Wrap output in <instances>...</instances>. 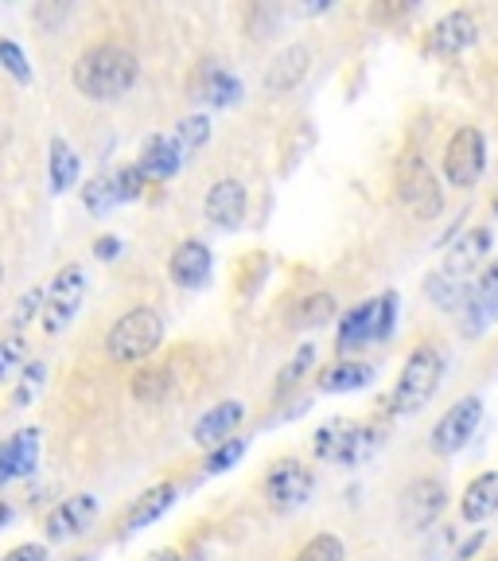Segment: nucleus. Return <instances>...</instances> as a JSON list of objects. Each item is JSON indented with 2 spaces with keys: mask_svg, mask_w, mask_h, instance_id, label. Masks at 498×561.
I'll return each mask as SVG.
<instances>
[{
  "mask_svg": "<svg viewBox=\"0 0 498 561\" xmlns=\"http://www.w3.org/2000/svg\"><path fill=\"white\" fill-rule=\"evenodd\" d=\"M140 75V62L129 47H117V44H97L90 51L79 55L74 62V87L79 94H86L90 102H114V98L129 94L132 82Z\"/></svg>",
  "mask_w": 498,
  "mask_h": 561,
  "instance_id": "obj_1",
  "label": "nucleus"
},
{
  "mask_svg": "<svg viewBox=\"0 0 498 561\" xmlns=\"http://www.w3.org/2000/svg\"><path fill=\"white\" fill-rule=\"evenodd\" d=\"M378 448H382V433L362 425V421H347V417L324 421L312 437L315 460H324V465H335V468H362L367 460H374Z\"/></svg>",
  "mask_w": 498,
  "mask_h": 561,
  "instance_id": "obj_2",
  "label": "nucleus"
},
{
  "mask_svg": "<svg viewBox=\"0 0 498 561\" xmlns=\"http://www.w3.org/2000/svg\"><path fill=\"white\" fill-rule=\"evenodd\" d=\"M440 375H444V355H440L437 347H429V343L413 347V355L405 359L402 378H397V386H394L390 410H394L397 417H413V413H420L432 398H437Z\"/></svg>",
  "mask_w": 498,
  "mask_h": 561,
  "instance_id": "obj_3",
  "label": "nucleus"
},
{
  "mask_svg": "<svg viewBox=\"0 0 498 561\" xmlns=\"http://www.w3.org/2000/svg\"><path fill=\"white\" fill-rule=\"evenodd\" d=\"M160 340H164V316H160L157 308L140 305V308H132V312H125L121 320L109 328L105 351H109L114 363H140L160 347Z\"/></svg>",
  "mask_w": 498,
  "mask_h": 561,
  "instance_id": "obj_4",
  "label": "nucleus"
},
{
  "mask_svg": "<svg viewBox=\"0 0 498 561\" xmlns=\"http://www.w3.org/2000/svg\"><path fill=\"white\" fill-rule=\"evenodd\" d=\"M397 199L417 215V219H437L444 210V195H440V184L432 168L420 157H405L402 172H397Z\"/></svg>",
  "mask_w": 498,
  "mask_h": 561,
  "instance_id": "obj_5",
  "label": "nucleus"
},
{
  "mask_svg": "<svg viewBox=\"0 0 498 561\" xmlns=\"http://www.w3.org/2000/svg\"><path fill=\"white\" fill-rule=\"evenodd\" d=\"M86 297V273L82 265H62L55 273L51 289H47V312H44V332L47 335H59L74 324V316H79V305Z\"/></svg>",
  "mask_w": 498,
  "mask_h": 561,
  "instance_id": "obj_6",
  "label": "nucleus"
},
{
  "mask_svg": "<svg viewBox=\"0 0 498 561\" xmlns=\"http://www.w3.org/2000/svg\"><path fill=\"white\" fill-rule=\"evenodd\" d=\"M483 168H487V145H483V133L464 125L455 129L452 140L444 149V175L452 187H475L479 184Z\"/></svg>",
  "mask_w": 498,
  "mask_h": 561,
  "instance_id": "obj_7",
  "label": "nucleus"
},
{
  "mask_svg": "<svg viewBox=\"0 0 498 561\" xmlns=\"http://www.w3.org/2000/svg\"><path fill=\"white\" fill-rule=\"evenodd\" d=\"M262 491L273 511H297L312 500L315 476H312V468L300 465V460H277V465L269 468V476H265Z\"/></svg>",
  "mask_w": 498,
  "mask_h": 561,
  "instance_id": "obj_8",
  "label": "nucleus"
},
{
  "mask_svg": "<svg viewBox=\"0 0 498 561\" xmlns=\"http://www.w3.org/2000/svg\"><path fill=\"white\" fill-rule=\"evenodd\" d=\"M483 421V402L479 398H460V402L452 405V410L444 413V417L437 421V430H432V453L440 456H455L460 448L467 445V440L475 437V430H479Z\"/></svg>",
  "mask_w": 498,
  "mask_h": 561,
  "instance_id": "obj_9",
  "label": "nucleus"
},
{
  "mask_svg": "<svg viewBox=\"0 0 498 561\" xmlns=\"http://www.w3.org/2000/svg\"><path fill=\"white\" fill-rule=\"evenodd\" d=\"M97 511H102V503H97V495H90V491H79V495L62 500L59 507L44 518L47 542H70V538H82L90 526H94Z\"/></svg>",
  "mask_w": 498,
  "mask_h": 561,
  "instance_id": "obj_10",
  "label": "nucleus"
},
{
  "mask_svg": "<svg viewBox=\"0 0 498 561\" xmlns=\"http://www.w3.org/2000/svg\"><path fill=\"white\" fill-rule=\"evenodd\" d=\"M490 324H498V262H490L479 273V280L467 293L464 305V332L467 335H483Z\"/></svg>",
  "mask_w": 498,
  "mask_h": 561,
  "instance_id": "obj_11",
  "label": "nucleus"
},
{
  "mask_svg": "<svg viewBox=\"0 0 498 561\" xmlns=\"http://www.w3.org/2000/svg\"><path fill=\"white\" fill-rule=\"evenodd\" d=\"M479 39V24H475L472 12L455 9L448 16H440L429 32V51L432 55H460Z\"/></svg>",
  "mask_w": 498,
  "mask_h": 561,
  "instance_id": "obj_12",
  "label": "nucleus"
},
{
  "mask_svg": "<svg viewBox=\"0 0 498 561\" xmlns=\"http://www.w3.org/2000/svg\"><path fill=\"white\" fill-rule=\"evenodd\" d=\"M312 70V47L308 44H292L269 62L265 70V94H289L304 82V75Z\"/></svg>",
  "mask_w": 498,
  "mask_h": 561,
  "instance_id": "obj_13",
  "label": "nucleus"
},
{
  "mask_svg": "<svg viewBox=\"0 0 498 561\" xmlns=\"http://www.w3.org/2000/svg\"><path fill=\"white\" fill-rule=\"evenodd\" d=\"M490 254V230L487 227H475L467 230L464 238H455V245L444 254V265H440V273H448L452 280H464L472 277L475 270H479V262Z\"/></svg>",
  "mask_w": 498,
  "mask_h": 561,
  "instance_id": "obj_14",
  "label": "nucleus"
},
{
  "mask_svg": "<svg viewBox=\"0 0 498 561\" xmlns=\"http://www.w3.org/2000/svg\"><path fill=\"white\" fill-rule=\"evenodd\" d=\"M210 265H215V257H210L207 242L192 238V242L175 245L172 262H167V273H172V280L179 285V289H199V285H207Z\"/></svg>",
  "mask_w": 498,
  "mask_h": 561,
  "instance_id": "obj_15",
  "label": "nucleus"
},
{
  "mask_svg": "<svg viewBox=\"0 0 498 561\" xmlns=\"http://www.w3.org/2000/svg\"><path fill=\"white\" fill-rule=\"evenodd\" d=\"M444 503H448L444 483H440V480H417V483H409V488H405L402 515H405V523H409V526L425 530V526H429L432 518L444 511Z\"/></svg>",
  "mask_w": 498,
  "mask_h": 561,
  "instance_id": "obj_16",
  "label": "nucleus"
},
{
  "mask_svg": "<svg viewBox=\"0 0 498 561\" xmlns=\"http://www.w3.org/2000/svg\"><path fill=\"white\" fill-rule=\"evenodd\" d=\"M202 210H207V219L219 230H234L238 222L245 219V187L238 184V180H219V184L207 192Z\"/></svg>",
  "mask_w": 498,
  "mask_h": 561,
  "instance_id": "obj_17",
  "label": "nucleus"
},
{
  "mask_svg": "<svg viewBox=\"0 0 498 561\" xmlns=\"http://www.w3.org/2000/svg\"><path fill=\"white\" fill-rule=\"evenodd\" d=\"M175 503V483H157V488L140 491L137 500L129 503V511L121 515V530L125 535H137V530H144V526H152L160 515H164L167 507Z\"/></svg>",
  "mask_w": 498,
  "mask_h": 561,
  "instance_id": "obj_18",
  "label": "nucleus"
},
{
  "mask_svg": "<svg viewBox=\"0 0 498 561\" xmlns=\"http://www.w3.org/2000/svg\"><path fill=\"white\" fill-rule=\"evenodd\" d=\"M35 460H39V430H20L16 437H9V445L0 453V483L32 476Z\"/></svg>",
  "mask_w": 498,
  "mask_h": 561,
  "instance_id": "obj_19",
  "label": "nucleus"
},
{
  "mask_svg": "<svg viewBox=\"0 0 498 561\" xmlns=\"http://www.w3.org/2000/svg\"><path fill=\"white\" fill-rule=\"evenodd\" d=\"M184 149L175 145V137H149L144 140V149H140V172L149 175V180H167L184 168Z\"/></svg>",
  "mask_w": 498,
  "mask_h": 561,
  "instance_id": "obj_20",
  "label": "nucleus"
},
{
  "mask_svg": "<svg viewBox=\"0 0 498 561\" xmlns=\"http://www.w3.org/2000/svg\"><path fill=\"white\" fill-rule=\"evenodd\" d=\"M242 413H245L242 402H222V405H215L210 413H202L199 425H195V445H202V448L227 445L230 430L242 421Z\"/></svg>",
  "mask_w": 498,
  "mask_h": 561,
  "instance_id": "obj_21",
  "label": "nucleus"
},
{
  "mask_svg": "<svg viewBox=\"0 0 498 561\" xmlns=\"http://www.w3.org/2000/svg\"><path fill=\"white\" fill-rule=\"evenodd\" d=\"M498 511V472H483L467 483L464 500H460V515L467 523H483Z\"/></svg>",
  "mask_w": 498,
  "mask_h": 561,
  "instance_id": "obj_22",
  "label": "nucleus"
},
{
  "mask_svg": "<svg viewBox=\"0 0 498 561\" xmlns=\"http://www.w3.org/2000/svg\"><path fill=\"white\" fill-rule=\"evenodd\" d=\"M374 324H378V300H362L359 308H350L339 324V355L343 351H355L362 343H374Z\"/></svg>",
  "mask_w": 498,
  "mask_h": 561,
  "instance_id": "obj_23",
  "label": "nucleus"
},
{
  "mask_svg": "<svg viewBox=\"0 0 498 561\" xmlns=\"http://www.w3.org/2000/svg\"><path fill=\"white\" fill-rule=\"evenodd\" d=\"M374 382V367H367V363H335V367H327L324 375H320V390L324 394H350V390H362V386Z\"/></svg>",
  "mask_w": 498,
  "mask_h": 561,
  "instance_id": "obj_24",
  "label": "nucleus"
},
{
  "mask_svg": "<svg viewBox=\"0 0 498 561\" xmlns=\"http://www.w3.org/2000/svg\"><path fill=\"white\" fill-rule=\"evenodd\" d=\"M238 94H242V82H238L230 70L202 67V75H199V98H202V102L219 105V110H222V105H234Z\"/></svg>",
  "mask_w": 498,
  "mask_h": 561,
  "instance_id": "obj_25",
  "label": "nucleus"
},
{
  "mask_svg": "<svg viewBox=\"0 0 498 561\" xmlns=\"http://www.w3.org/2000/svg\"><path fill=\"white\" fill-rule=\"evenodd\" d=\"M74 184H79V157H74V149H70L67 140L55 137L51 140V192L62 195Z\"/></svg>",
  "mask_w": 498,
  "mask_h": 561,
  "instance_id": "obj_26",
  "label": "nucleus"
},
{
  "mask_svg": "<svg viewBox=\"0 0 498 561\" xmlns=\"http://www.w3.org/2000/svg\"><path fill=\"white\" fill-rule=\"evenodd\" d=\"M90 215H109L114 207H121V192H117V175H97L90 180L86 192H82Z\"/></svg>",
  "mask_w": 498,
  "mask_h": 561,
  "instance_id": "obj_27",
  "label": "nucleus"
},
{
  "mask_svg": "<svg viewBox=\"0 0 498 561\" xmlns=\"http://www.w3.org/2000/svg\"><path fill=\"white\" fill-rule=\"evenodd\" d=\"M167 390H172V375H167V370L144 367V370H137V375H132V398H137V402L157 405V402H164V398H167Z\"/></svg>",
  "mask_w": 498,
  "mask_h": 561,
  "instance_id": "obj_28",
  "label": "nucleus"
},
{
  "mask_svg": "<svg viewBox=\"0 0 498 561\" xmlns=\"http://www.w3.org/2000/svg\"><path fill=\"white\" fill-rule=\"evenodd\" d=\"M335 316V297L332 293H312L308 300L297 305V316H292V328H320Z\"/></svg>",
  "mask_w": 498,
  "mask_h": 561,
  "instance_id": "obj_29",
  "label": "nucleus"
},
{
  "mask_svg": "<svg viewBox=\"0 0 498 561\" xmlns=\"http://www.w3.org/2000/svg\"><path fill=\"white\" fill-rule=\"evenodd\" d=\"M425 293H429L437 305H444V308H460V305H467V285L464 280H452L448 273H432L429 277V285H425Z\"/></svg>",
  "mask_w": 498,
  "mask_h": 561,
  "instance_id": "obj_30",
  "label": "nucleus"
},
{
  "mask_svg": "<svg viewBox=\"0 0 498 561\" xmlns=\"http://www.w3.org/2000/svg\"><path fill=\"white\" fill-rule=\"evenodd\" d=\"M312 367H315V343H304V347L292 355V363L285 370H280V378H277V394H289L292 386H300L308 375H312Z\"/></svg>",
  "mask_w": 498,
  "mask_h": 561,
  "instance_id": "obj_31",
  "label": "nucleus"
},
{
  "mask_svg": "<svg viewBox=\"0 0 498 561\" xmlns=\"http://www.w3.org/2000/svg\"><path fill=\"white\" fill-rule=\"evenodd\" d=\"M44 382H47V367L44 363H27L24 367V378L16 382V390H12V410H27V405L35 402V394L44 390Z\"/></svg>",
  "mask_w": 498,
  "mask_h": 561,
  "instance_id": "obj_32",
  "label": "nucleus"
},
{
  "mask_svg": "<svg viewBox=\"0 0 498 561\" xmlns=\"http://www.w3.org/2000/svg\"><path fill=\"white\" fill-rule=\"evenodd\" d=\"M175 145L184 149V157H192V152H199L202 145H207V137H210V122L207 117H184V122L175 125Z\"/></svg>",
  "mask_w": 498,
  "mask_h": 561,
  "instance_id": "obj_33",
  "label": "nucleus"
},
{
  "mask_svg": "<svg viewBox=\"0 0 498 561\" xmlns=\"http://www.w3.org/2000/svg\"><path fill=\"white\" fill-rule=\"evenodd\" d=\"M297 561H347V546L335 535H315L312 542L297 553Z\"/></svg>",
  "mask_w": 498,
  "mask_h": 561,
  "instance_id": "obj_34",
  "label": "nucleus"
},
{
  "mask_svg": "<svg viewBox=\"0 0 498 561\" xmlns=\"http://www.w3.org/2000/svg\"><path fill=\"white\" fill-rule=\"evenodd\" d=\"M245 456V440H227V445H219V448H210V456H207V465H202V472L207 476H219V472H230V468L238 465Z\"/></svg>",
  "mask_w": 498,
  "mask_h": 561,
  "instance_id": "obj_35",
  "label": "nucleus"
},
{
  "mask_svg": "<svg viewBox=\"0 0 498 561\" xmlns=\"http://www.w3.org/2000/svg\"><path fill=\"white\" fill-rule=\"evenodd\" d=\"M39 312H47V289H27L20 297V305L12 308V328H24L27 320H35Z\"/></svg>",
  "mask_w": 498,
  "mask_h": 561,
  "instance_id": "obj_36",
  "label": "nucleus"
},
{
  "mask_svg": "<svg viewBox=\"0 0 498 561\" xmlns=\"http://www.w3.org/2000/svg\"><path fill=\"white\" fill-rule=\"evenodd\" d=\"M0 67L9 70V75L16 82H32V67H27L24 51H20V47L12 44V39H4V44H0Z\"/></svg>",
  "mask_w": 498,
  "mask_h": 561,
  "instance_id": "obj_37",
  "label": "nucleus"
},
{
  "mask_svg": "<svg viewBox=\"0 0 498 561\" xmlns=\"http://www.w3.org/2000/svg\"><path fill=\"white\" fill-rule=\"evenodd\" d=\"M117 175V192H121V203H132L140 192H144V184H149V175L140 172V164H129V168H121V172H114Z\"/></svg>",
  "mask_w": 498,
  "mask_h": 561,
  "instance_id": "obj_38",
  "label": "nucleus"
},
{
  "mask_svg": "<svg viewBox=\"0 0 498 561\" xmlns=\"http://www.w3.org/2000/svg\"><path fill=\"white\" fill-rule=\"evenodd\" d=\"M394 316H397V297H394V293H382V297H378V324H374V343L390 340V332H394Z\"/></svg>",
  "mask_w": 498,
  "mask_h": 561,
  "instance_id": "obj_39",
  "label": "nucleus"
},
{
  "mask_svg": "<svg viewBox=\"0 0 498 561\" xmlns=\"http://www.w3.org/2000/svg\"><path fill=\"white\" fill-rule=\"evenodd\" d=\"M4 561H51V558H47V550H44V546L24 542V546H16V550H9V553H4Z\"/></svg>",
  "mask_w": 498,
  "mask_h": 561,
  "instance_id": "obj_40",
  "label": "nucleus"
},
{
  "mask_svg": "<svg viewBox=\"0 0 498 561\" xmlns=\"http://www.w3.org/2000/svg\"><path fill=\"white\" fill-rule=\"evenodd\" d=\"M117 254H121V238L102 234V238L94 242V257H102V262H114Z\"/></svg>",
  "mask_w": 498,
  "mask_h": 561,
  "instance_id": "obj_41",
  "label": "nucleus"
},
{
  "mask_svg": "<svg viewBox=\"0 0 498 561\" xmlns=\"http://www.w3.org/2000/svg\"><path fill=\"white\" fill-rule=\"evenodd\" d=\"M16 363H20V340L12 335V340L4 343V359H0V370H4V375H12V370H16Z\"/></svg>",
  "mask_w": 498,
  "mask_h": 561,
  "instance_id": "obj_42",
  "label": "nucleus"
},
{
  "mask_svg": "<svg viewBox=\"0 0 498 561\" xmlns=\"http://www.w3.org/2000/svg\"><path fill=\"white\" fill-rule=\"evenodd\" d=\"M479 542H483V535H475L472 542H464V546H460V550H455V561H467V558H472V553L479 550Z\"/></svg>",
  "mask_w": 498,
  "mask_h": 561,
  "instance_id": "obj_43",
  "label": "nucleus"
},
{
  "mask_svg": "<svg viewBox=\"0 0 498 561\" xmlns=\"http://www.w3.org/2000/svg\"><path fill=\"white\" fill-rule=\"evenodd\" d=\"M144 561H184V553H179V550H160V553H152V558H144Z\"/></svg>",
  "mask_w": 498,
  "mask_h": 561,
  "instance_id": "obj_44",
  "label": "nucleus"
},
{
  "mask_svg": "<svg viewBox=\"0 0 498 561\" xmlns=\"http://www.w3.org/2000/svg\"><path fill=\"white\" fill-rule=\"evenodd\" d=\"M490 207H495V215H498V192H495V199H490Z\"/></svg>",
  "mask_w": 498,
  "mask_h": 561,
  "instance_id": "obj_45",
  "label": "nucleus"
},
{
  "mask_svg": "<svg viewBox=\"0 0 498 561\" xmlns=\"http://www.w3.org/2000/svg\"><path fill=\"white\" fill-rule=\"evenodd\" d=\"M490 561H498V558H490Z\"/></svg>",
  "mask_w": 498,
  "mask_h": 561,
  "instance_id": "obj_46",
  "label": "nucleus"
}]
</instances>
